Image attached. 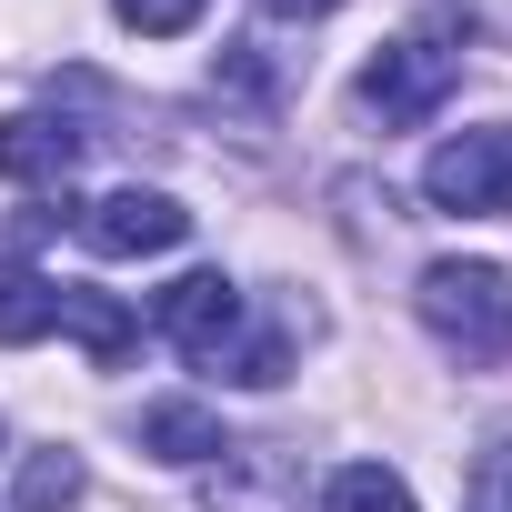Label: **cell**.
<instances>
[{
  "mask_svg": "<svg viewBox=\"0 0 512 512\" xmlns=\"http://www.w3.org/2000/svg\"><path fill=\"white\" fill-rule=\"evenodd\" d=\"M412 312L462 362H502L512 352V272L502 262H432L422 292H412Z\"/></svg>",
  "mask_w": 512,
  "mask_h": 512,
  "instance_id": "obj_1",
  "label": "cell"
},
{
  "mask_svg": "<svg viewBox=\"0 0 512 512\" xmlns=\"http://www.w3.org/2000/svg\"><path fill=\"white\" fill-rule=\"evenodd\" d=\"M452 81H462V51L432 41V31H412V41H382V51H372V71H362V111H372L382 131H422V121L452 101Z\"/></svg>",
  "mask_w": 512,
  "mask_h": 512,
  "instance_id": "obj_2",
  "label": "cell"
},
{
  "mask_svg": "<svg viewBox=\"0 0 512 512\" xmlns=\"http://www.w3.org/2000/svg\"><path fill=\"white\" fill-rule=\"evenodd\" d=\"M422 191L462 221H512V131L482 121V131H452L432 161H422Z\"/></svg>",
  "mask_w": 512,
  "mask_h": 512,
  "instance_id": "obj_3",
  "label": "cell"
},
{
  "mask_svg": "<svg viewBox=\"0 0 512 512\" xmlns=\"http://www.w3.org/2000/svg\"><path fill=\"white\" fill-rule=\"evenodd\" d=\"M201 512H302V462L282 442H221L201 462Z\"/></svg>",
  "mask_w": 512,
  "mask_h": 512,
  "instance_id": "obj_4",
  "label": "cell"
},
{
  "mask_svg": "<svg viewBox=\"0 0 512 512\" xmlns=\"http://www.w3.org/2000/svg\"><path fill=\"white\" fill-rule=\"evenodd\" d=\"M161 342H171L181 362H231V352H241V292H231L221 272H181V282L161 292Z\"/></svg>",
  "mask_w": 512,
  "mask_h": 512,
  "instance_id": "obj_5",
  "label": "cell"
},
{
  "mask_svg": "<svg viewBox=\"0 0 512 512\" xmlns=\"http://www.w3.org/2000/svg\"><path fill=\"white\" fill-rule=\"evenodd\" d=\"M181 231H191V211H181L171 191H141V181H131V191H101V201L81 211V241L101 251V262H141V251H171Z\"/></svg>",
  "mask_w": 512,
  "mask_h": 512,
  "instance_id": "obj_6",
  "label": "cell"
},
{
  "mask_svg": "<svg viewBox=\"0 0 512 512\" xmlns=\"http://www.w3.org/2000/svg\"><path fill=\"white\" fill-rule=\"evenodd\" d=\"M81 151H91V131H71L51 111H11L0 121V181H21V191H61L81 171Z\"/></svg>",
  "mask_w": 512,
  "mask_h": 512,
  "instance_id": "obj_7",
  "label": "cell"
},
{
  "mask_svg": "<svg viewBox=\"0 0 512 512\" xmlns=\"http://www.w3.org/2000/svg\"><path fill=\"white\" fill-rule=\"evenodd\" d=\"M61 332H71L101 372H121V362H131V342H141V312H131V302H111V292H91V282H61Z\"/></svg>",
  "mask_w": 512,
  "mask_h": 512,
  "instance_id": "obj_8",
  "label": "cell"
},
{
  "mask_svg": "<svg viewBox=\"0 0 512 512\" xmlns=\"http://www.w3.org/2000/svg\"><path fill=\"white\" fill-rule=\"evenodd\" d=\"M41 332H61V282L31 262H0V352H21Z\"/></svg>",
  "mask_w": 512,
  "mask_h": 512,
  "instance_id": "obj_9",
  "label": "cell"
},
{
  "mask_svg": "<svg viewBox=\"0 0 512 512\" xmlns=\"http://www.w3.org/2000/svg\"><path fill=\"white\" fill-rule=\"evenodd\" d=\"M141 452H161V462H211V452H221V412H211V402H151V412H141Z\"/></svg>",
  "mask_w": 512,
  "mask_h": 512,
  "instance_id": "obj_10",
  "label": "cell"
},
{
  "mask_svg": "<svg viewBox=\"0 0 512 512\" xmlns=\"http://www.w3.org/2000/svg\"><path fill=\"white\" fill-rule=\"evenodd\" d=\"M322 512H412V482L382 472V462H342L322 482Z\"/></svg>",
  "mask_w": 512,
  "mask_h": 512,
  "instance_id": "obj_11",
  "label": "cell"
},
{
  "mask_svg": "<svg viewBox=\"0 0 512 512\" xmlns=\"http://www.w3.org/2000/svg\"><path fill=\"white\" fill-rule=\"evenodd\" d=\"M81 502V462L71 452H31L21 462V512H71Z\"/></svg>",
  "mask_w": 512,
  "mask_h": 512,
  "instance_id": "obj_12",
  "label": "cell"
},
{
  "mask_svg": "<svg viewBox=\"0 0 512 512\" xmlns=\"http://www.w3.org/2000/svg\"><path fill=\"white\" fill-rule=\"evenodd\" d=\"M111 11H121L131 31H151V41H171V31H191V21H201V0H111Z\"/></svg>",
  "mask_w": 512,
  "mask_h": 512,
  "instance_id": "obj_13",
  "label": "cell"
},
{
  "mask_svg": "<svg viewBox=\"0 0 512 512\" xmlns=\"http://www.w3.org/2000/svg\"><path fill=\"white\" fill-rule=\"evenodd\" d=\"M472 492H482V502H492V512H502V502H512V422H502V432H492V462H482V472H472Z\"/></svg>",
  "mask_w": 512,
  "mask_h": 512,
  "instance_id": "obj_14",
  "label": "cell"
},
{
  "mask_svg": "<svg viewBox=\"0 0 512 512\" xmlns=\"http://www.w3.org/2000/svg\"><path fill=\"white\" fill-rule=\"evenodd\" d=\"M272 21H322V11H342V0H262Z\"/></svg>",
  "mask_w": 512,
  "mask_h": 512,
  "instance_id": "obj_15",
  "label": "cell"
}]
</instances>
